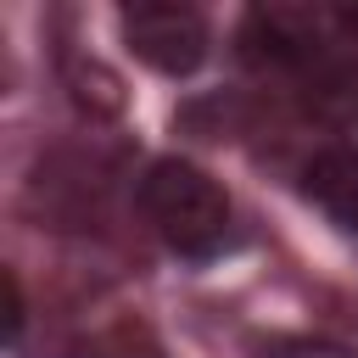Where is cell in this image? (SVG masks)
Segmentation results:
<instances>
[{
    "label": "cell",
    "instance_id": "cell-1",
    "mask_svg": "<svg viewBox=\"0 0 358 358\" xmlns=\"http://www.w3.org/2000/svg\"><path fill=\"white\" fill-rule=\"evenodd\" d=\"M140 213L179 257H213L229 241V196L218 190L207 168L179 162V157H162L145 168Z\"/></svg>",
    "mask_w": 358,
    "mask_h": 358
},
{
    "label": "cell",
    "instance_id": "cell-2",
    "mask_svg": "<svg viewBox=\"0 0 358 358\" xmlns=\"http://www.w3.org/2000/svg\"><path fill=\"white\" fill-rule=\"evenodd\" d=\"M123 39L145 67H157L168 78H185L207 62V22L190 6H162V0L129 6L123 11Z\"/></svg>",
    "mask_w": 358,
    "mask_h": 358
},
{
    "label": "cell",
    "instance_id": "cell-3",
    "mask_svg": "<svg viewBox=\"0 0 358 358\" xmlns=\"http://www.w3.org/2000/svg\"><path fill=\"white\" fill-rule=\"evenodd\" d=\"M302 190L324 218H336L341 229H358V140H336L313 151V162L302 168Z\"/></svg>",
    "mask_w": 358,
    "mask_h": 358
},
{
    "label": "cell",
    "instance_id": "cell-4",
    "mask_svg": "<svg viewBox=\"0 0 358 358\" xmlns=\"http://www.w3.org/2000/svg\"><path fill=\"white\" fill-rule=\"evenodd\" d=\"M62 358H168L162 352V341L145 330V324H106V330H90V336H78Z\"/></svg>",
    "mask_w": 358,
    "mask_h": 358
},
{
    "label": "cell",
    "instance_id": "cell-5",
    "mask_svg": "<svg viewBox=\"0 0 358 358\" xmlns=\"http://www.w3.org/2000/svg\"><path fill=\"white\" fill-rule=\"evenodd\" d=\"M257 352H263V358H358V352H347V347L308 341V336H263Z\"/></svg>",
    "mask_w": 358,
    "mask_h": 358
}]
</instances>
